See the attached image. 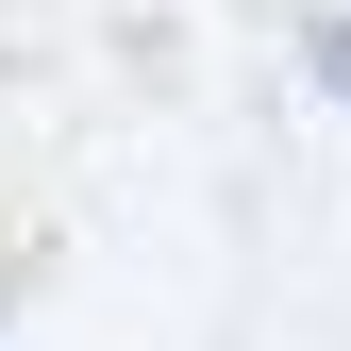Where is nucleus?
I'll return each mask as SVG.
<instances>
[{"label":"nucleus","instance_id":"f257e3e1","mask_svg":"<svg viewBox=\"0 0 351 351\" xmlns=\"http://www.w3.org/2000/svg\"><path fill=\"white\" fill-rule=\"evenodd\" d=\"M301 51H318V84H351V17H318V34H301Z\"/></svg>","mask_w":351,"mask_h":351}]
</instances>
